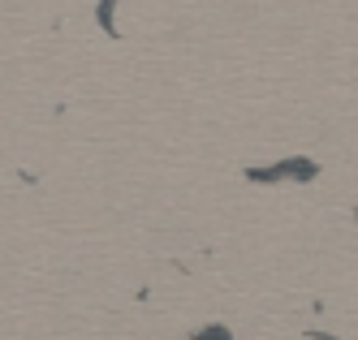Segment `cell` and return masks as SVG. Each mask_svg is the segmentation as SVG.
I'll return each instance as SVG.
<instances>
[{
	"label": "cell",
	"instance_id": "obj_1",
	"mask_svg": "<svg viewBox=\"0 0 358 340\" xmlns=\"http://www.w3.org/2000/svg\"><path fill=\"white\" fill-rule=\"evenodd\" d=\"M250 186H276V181H298V186H311L320 177V164L311 155H289V160H276L272 168H246L242 172Z\"/></svg>",
	"mask_w": 358,
	"mask_h": 340
},
{
	"label": "cell",
	"instance_id": "obj_3",
	"mask_svg": "<svg viewBox=\"0 0 358 340\" xmlns=\"http://www.w3.org/2000/svg\"><path fill=\"white\" fill-rule=\"evenodd\" d=\"M190 340H234V332L224 323H203L199 332H190Z\"/></svg>",
	"mask_w": 358,
	"mask_h": 340
},
{
	"label": "cell",
	"instance_id": "obj_2",
	"mask_svg": "<svg viewBox=\"0 0 358 340\" xmlns=\"http://www.w3.org/2000/svg\"><path fill=\"white\" fill-rule=\"evenodd\" d=\"M95 26L104 35H117V0H99L95 5Z\"/></svg>",
	"mask_w": 358,
	"mask_h": 340
}]
</instances>
